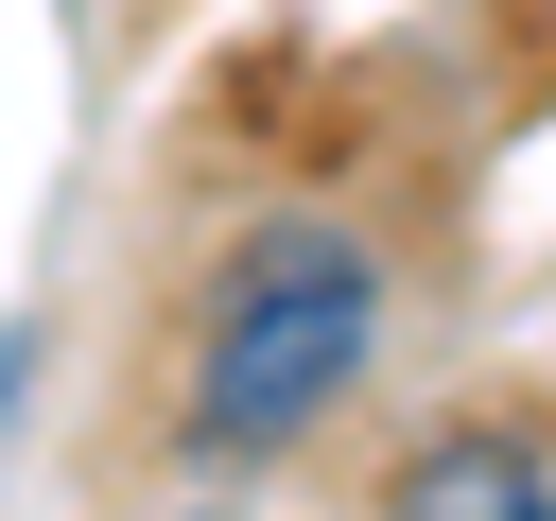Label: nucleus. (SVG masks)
<instances>
[{
  "mask_svg": "<svg viewBox=\"0 0 556 521\" xmlns=\"http://www.w3.org/2000/svg\"><path fill=\"white\" fill-rule=\"evenodd\" d=\"M382 365V243L330 226V208H261L191 330H174V452L191 469H278L330 434V399Z\"/></svg>",
  "mask_w": 556,
  "mask_h": 521,
  "instance_id": "f257e3e1",
  "label": "nucleus"
},
{
  "mask_svg": "<svg viewBox=\"0 0 556 521\" xmlns=\"http://www.w3.org/2000/svg\"><path fill=\"white\" fill-rule=\"evenodd\" d=\"M382 521H556V434H521V417H452V434L400 469Z\"/></svg>",
  "mask_w": 556,
  "mask_h": 521,
  "instance_id": "f03ea898",
  "label": "nucleus"
},
{
  "mask_svg": "<svg viewBox=\"0 0 556 521\" xmlns=\"http://www.w3.org/2000/svg\"><path fill=\"white\" fill-rule=\"evenodd\" d=\"M174 521H261V504H226V486H208V504H174Z\"/></svg>",
  "mask_w": 556,
  "mask_h": 521,
  "instance_id": "7ed1b4c3",
  "label": "nucleus"
}]
</instances>
